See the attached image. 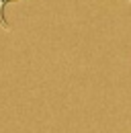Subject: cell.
Masks as SVG:
<instances>
[{
	"mask_svg": "<svg viewBox=\"0 0 131 133\" xmlns=\"http://www.w3.org/2000/svg\"><path fill=\"white\" fill-rule=\"evenodd\" d=\"M8 2H15V0H0V21H2V23H4V17H2V10H4V6H6ZM4 25H6V23H4Z\"/></svg>",
	"mask_w": 131,
	"mask_h": 133,
	"instance_id": "1",
	"label": "cell"
}]
</instances>
